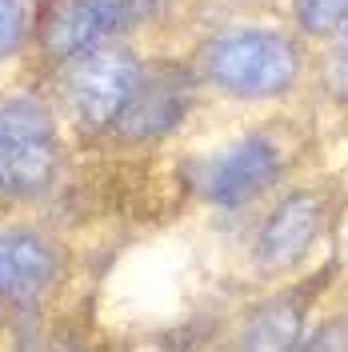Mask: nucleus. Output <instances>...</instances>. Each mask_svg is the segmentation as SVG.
<instances>
[{"instance_id": "1", "label": "nucleus", "mask_w": 348, "mask_h": 352, "mask_svg": "<svg viewBox=\"0 0 348 352\" xmlns=\"http://www.w3.org/2000/svg\"><path fill=\"white\" fill-rule=\"evenodd\" d=\"M204 72L217 88L240 100L281 96L301 76V52L284 32L272 28H232L208 41Z\"/></svg>"}, {"instance_id": "2", "label": "nucleus", "mask_w": 348, "mask_h": 352, "mask_svg": "<svg viewBox=\"0 0 348 352\" xmlns=\"http://www.w3.org/2000/svg\"><path fill=\"white\" fill-rule=\"evenodd\" d=\"M56 120L32 96L0 100V188L32 197L56 173Z\"/></svg>"}, {"instance_id": "3", "label": "nucleus", "mask_w": 348, "mask_h": 352, "mask_svg": "<svg viewBox=\"0 0 348 352\" xmlns=\"http://www.w3.org/2000/svg\"><path fill=\"white\" fill-rule=\"evenodd\" d=\"M140 60L129 48H109L96 44L80 56H72L68 68V100L76 116L88 129H109L120 120L124 104L132 100V92L140 85Z\"/></svg>"}, {"instance_id": "4", "label": "nucleus", "mask_w": 348, "mask_h": 352, "mask_svg": "<svg viewBox=\"0 0 348 352\" xmlns=\"http://www.w3.org/2000/svg\"><path fill=\"white\" fill-rule=\"evenodd\" d=\"M276 176H281V148L268 136H244L200 168L196 188L208 204L240 208L252 197H261Z\"/></svg>"}, {"instance_id": "5", "label": "nucleus", "mask_w": 348, "mask_h": 352, "mask_svg": "<svg viewBox=\"0 0 348 352\" xmlns=\"http://www.w3.org/2000/svg\"><path fill=\"white\" fill-rule=\"evenodd\" d=\"M56 272H61V256L41 232L24 224L0 228V300L4 305H36L52 288Z\"/></svg>"}, {"instance_id": "6", "label": "nucleus", "mask_w": 348, "mask_h": 352, "mask_svg": "<svg viewBox=\"0 0 348 352\" xmlns=\"http://www.w3.org/2000/svg\"><path fill=\"white\" fill-rule=\"evenodd\" d=\"M193 104V80L180 68H160V72H140V85L124 104L116 129L132 140H149V136H168L184 120V112Z\"/></svg>"}, {"instance_id": "7", "label": "nucleus", "mask_w": 348, "mask_h": 352, "mask_svg": "<svg viewBox=\"0 0 348 352\" xmlns=\"http://www.w3.org/2000/svg\"><path fill=\"white\" fill-rule=\"evenodd\" d=\"M320 224H325L320 197L316 192H292L264 217L252 252L264 268H288L312 248V241L320 236Z\"/></svg>"}, {"instance_id": "8", "label": "nucleus", "mask_w": 348, "mask_h": 352, "mask_svg": "<svg viewBox=\"0 0 348 352\" xmlns=\"http://www.w3.org/2000/svg\"><path fill=\"white\" fill-rule=\"evenodd\" d=\"M124 21H129V0H72L48 21L44 44L56 60H72L112 36Z\"/></svg>"}, {"instance_id": "9", "label": "nucleus", "mask_w": 348, "mask_h": 352, "mask_svg": "<svg viewBox=\"0 0 348 352\" xmlns=\"http://www.w3.org/2000/svg\"><path fill=\"white\" fill-rule=\"evenodd\" d=\"M301 340V308L292 300H272L248 320V349H292Z\"/></svg>"}, {"instance_id": "10", "label": "nucleus", "mask_w": 348, "mask_h": 352, "mask_svg": "<svg viewBox=\"0 0 348 352\" xmlns=\"http://www.w3.org/2000/svg\"><path fill=\"white\" fill-rule=\"evenodd\" d=\"M296 21L312 36H328L340 21H348V0H296Z\"/></svg>"}, {"instance_id": "11", "label": "nucleus", "mask_w": 348, "mask_h": 352, "mask_svg": "<svg viewBox=\"0 0 348 352\" xmlns=\"http://www.w3.org/2000/svg\"><path fill=\"white\" fill-rule=\"evenodd\" d=\"M325 80L340 100H348V21H340L332 28V44H328V60H325Z\"/></svg>"}, {"instance_id": "12", "label": "nucleus", "mask_w": 348, "mask_h": 352, "mask_svg": "<svg viewBox=\"0 0 348 352\" xmlns=\"http://www.w3.org/2000/svg\"><path fill=\"white\" fill-rule=\"evenodd\" d=\"M24 32H28V12H24V4L21 0H0V60L21 48Z\"/></svg>"}]
</instances>
